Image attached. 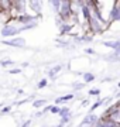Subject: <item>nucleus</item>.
Wrapping results in <instances>:
<instances>
[{"mask_svg": "<svg viewBox=\"0 0 120 127\" xmlns=\"http://www.w3.org/2000/svg\"><path fill=\"white\" fill-rule=\"evenodd\" d=\"M1 37L4 38H9V37H16L20 34V30H19V26L16 24H11V23H7L1 27V31H0Z\"/></svg>", "mask_w": 120, "mask_h": 127, "instance_id": "1", "label": "nucleus"}, {"mask_svg": "<svg viewBox=\"0 0 120 127\" xmlns=\"http://www.w3.org/2000/svg\"><path fill=\"white\" fill-rule=\"evenodd\" d=\"M40 16L41 14H35V16H30V14H21V16H17V17L14 18L16 21L19 24H21V26H26V24H30V23H34V21H37L38 18H40Z\"/></svg>", "mask_w": 120, "mask_h": 127, "instance_id": "2", "label": "nucleus"}, {"mask_svg": "<svg viewBox=\"0 0 120 127\" xmlns=\"http://www.w3.org/2000/svg\"><path fill=\"white\" fill-rule=\"evenodd\" d=\"M1 44L4 45H9V47H14V48H21V47L26 45V40L21 38V37H14L11 40H6V41H1Z\"/></svg>", "mask_w": 120, "mask_h": 127, "instance_id": "3", "label": "nucleus"}, {"mask_svg": "<svg viewBox=\"0 0 120 127\" xmlns=\"http://www.w3.org/2000/svg\"><path fill=\"white\" fill-rule=\"evenodd\" d=\"M97 120H99V117H97L96 114H93V113H89L86 114L85 117H83V120L81 122V126H90V127H95V124L97 123Z\"/></svg>", "mask_w": 120, "mask_h": 127, "instance_id": "4", "label": "nucleus"}, {"mask_svg": "<svg viewBox=\"0 0 120 127\" xmlns=\"http://www.w3.org/2000/svg\"><path fill=\"white\" fill-rule=\"evenodd\" d=\"M120 20V7H119V1H115V6L112 7L110 13H109V23L112 21H119Z\"/></svg>", "mask_w": 120, "mask_h": 127, "instance_id": "5", "label": "nucleus"}, {"mask_svg": "<svg viewBox=\"0 0 120 127\" xmlns=\"http://www.w3.org/2000/svg\"><path fill=\"white\" fill-rule=\"evenodd\" d=\"M105 47H109V48H113L115 52H119L120 51V41L119 40H115V41H103L102 42Z\"/></svg>", "mask_w": 120, "mask_h": 127, "instance_id": "6", "label": "nucleus"}, {"mask_svg": "<svg viewBox=\"0 0 120 127\" xmlns=\"http://www.w3.org/2000/svg\"><path fill=\"white\" fill-rule=\"evenodd\" d=\"M27 4L30 6V7H31V9L34 10V11H35V13H37V16H38L40 13H41V6H42L41 1H37V0H30Z\"/></svg>", "mask_w": 120, "mask_h": 127, "instance_id": "7", "label": "nucleus"}, {"mask_svg": "<svg viewBox=\"0 0 120 127\" xmlns=\"http://www.w3.org/2000/svg\"><path fill=\"white\" fill-rule=\"evenodd\" d=\"M72 27H74V24H72V23H62L60 26V34H61V35L68 34V32L72 30Z\"/></svg>", "mask_w": 120, "mask_h": 127, "instance_id": "8", "label": "nucleus"}, {"mask_svg": "<svg viewBox=\"0 0 120 127\" xmlns=\"http://www.w3.org/2000/svg\"><path fill=\"white\" fill-rule=\"evenodd\" d=\"M74 97H75L74 93H68V95H64V96H61V97H57L55 104L58 106L60 103H65V102H69V100H72Z\"/></svg>", "mask_w": 120, "mask_h": 127, "instance_id": "9", "label": "nucleus"}, {"mask_svg": "<svg viewBox=\"0 0 120 127\" xmlns=\"http://www.w3.org/2000/svg\"><path fill=\"white\" fill-rule=\"evenodd\" d=\"M61 69H62V65H55L52 69H50V71H48V76H50V78H54L57 73L61 71Z\"/></svg>", "mask_w": 120, "mask_h": 127, "instance_id": "10", "label": "nucleus"}, {"mask_svg": "<svg viewBox=\"0 0 120 127\" xmlns=\"http://www.w3.org/2000/svg\"><path fill=\"white\" fill-rule=\"evenodd\" d=\"M37 21H34V23H30V24H26V26H19V30L20 32L21 31H26V30H31V28H35L37 27Z\"/></svg>", "mask_w": 120, "mask_h": 127, "instance_id": "11", "label": "nucleus"}, {"mask_svg": "<svg viewBox=\"0 0 120 127\" xmlns=\"http://www.w3.org/2000/svg\"><path fill=\"white\" fill-rule=\"evenodd\" d=\"M95 75L90 72H86V73H83V83H89V82H93L95 81Z\"/></svg>", "mask_w": 120, "mask_h": 127, "instance_id": "12", "label": "nucleus"}, {"mask_svg": "<svg viewBox=\"0 0 120 127\" xmlns=\"http://www.w3.org/2000/svg\"><path fill=\"white\" fill-rule=\"evenodd\" d=\"M14 61L13 59H10V58H4V59H1L0 61V65L3 66V68H7V66H11V65H14Z\"/></svg>", "mask_w": 120, "mask_h": 127, "instance_id": "13", "label": "nucleus"}, {"mask_svg": "<svg viewBox=\"0 0 120 127\" xmlns=\"http://www.w3.org/2000/svg\"><path fill=\"white\" fill-rule=\"evenodd\" d=\"M58 114H60L61 117H65V116H69V114H71L69 107H66V106H62V107H60V112H58Z\"/></svg>", "mask_w": 120, "mask_h": 127, "instance_id": "14", "label": "nucleus"}, {"mask_svg": "<svg viewBox=\"0 0 120 127\" xmlns=\"http://www.w3.org/2000/svg\"><path fill=\"white\" fill-rule=\"evenodd\" d=\"M45 103H47V100H45V99H37V100H34V102H32V106H34L35 109H38V107L44 106Z\"/></svg>", "mask_w": 120, "mask_h": 127, "instance_id": "15", "label": "nucleus"}, {"mask_svg": "<svg viewBox=\"0 0 120 127\" xmlns=\"http://www.w3.org/2000/svg\"><path fill=\"white\" fill-rule=\"evenodd\" d=\"M50 4L52 6V9L55 10L57 13L60 11V7H61V1H60V0H51V1H50Z\"/></svg>", "mask_w": 120, "mask_h": 127, "instance_id": "16", "label": "nucleus"}, {"mask_svg": "<svg viewBox=\"0 0 120 127\" xmlns=\"http://www.w3.org/2000/svg\"><path fill=\"white\" fill-rule=\"evenodd\" d=\"M48 112L52 114H58V112H60V106H57V104H51L50 109H48Z\"/></svg>", "mask_w": 120, "mask_h": 127, "instance_id": "17", "label": "nucleus"}, {"mask_svg": "<svg viewBox=\"0 0 120 127\" xmlns=\"http://www.w3.org/2000/svg\"><path fill=\"white\" fill-rule=\"evenodd\" d=\"M103 102H105V99H99L97 102H95V103H93L92 106H90V112H93L95 109H97V107H99V106H100V104L103 103Z\"/></svg>", "mask_w": 120, "mask_h": 127, "instance_id": "18", "label": "nucleus"}, {"mask_svg": "<svg viewBox=\"0 0 120 127\" xmlns=\"http://www.w3.org/2000/svg\"><path fill=\"white\" fill-rule=\"evenodd\" d=\"M47 85H48V79H45V78H44V79H41V81L38 82L37 88H38V89H42V88H45Z\"/></svg>", "mask_w": 120, "mask_h": 127, "instance_id": "19", "label": "nucleus"}, {"mask_svg": "<svg viewBox=\"0 0 120 127\" xmlns=\"http://www.w3.org/2000/svg\"><path fill=\"white\" fill-rule=\"evenodd\" d=\"M72 88H74L75 91H81V89H83V88H85V83L76 82V83H74V85H72Z\"/></svg>", "mask_w": 120, "mask_h": 127, "instance_id": "20", "label": "nucleus"}, {"mask_svg": "<svg viewBox=\"0 0 120 127\" xmlns=\"http://www.w3.org/2000/svg\"><path fill=\"white\" fill-rule=\"evenodd\" d=\"M99 95H100V91L97 88H93V89L89 91V96H99Z\"/></svg>", "mask_w": 120, "mask_h": 127, "instance_id": "21", "label": "nucleus"}, {"mask_svg": "<svg viewBox=\"0 0 120 127\" xmlns=\"http://www.w3.org/2000/svg\"><path fill=\"white\" fill-rule=\"evenodd\" d=\"M10 110H11V106H3V109L0 110V113L4 114V113H10Z\"/></svg>", "mask_w": 120, "mask_h": 127, "instance_id": "22", "label": "nucleus"}, {"mask_svg": "<svg viewBox=\"0 0 120 127\" xmlns=\"http://www.w3.org/2000/svg\"><path fill=\"white\" fill-rule=\"evenodd\" d=\"M9 72L10 73H20V72H21V69H20V68H13V69H10Z\"/></svg>", "mask_w": 120, "mask_h": 127, "instance_id": "23", "label": "nucleus"}, {"mask_svg": "<svg viewBox=\"0 0 120 127\" xmlns=\"http://www.w3.org/2000/svg\"><path fill=\"white\" fill-rule=\"evenodd\" d=\"M85 52H86V54H89V55H93V54H95V50H93V48H86V50H85Z\"/></svg>", "mask_w": 120, "mask_h": 127, "instance_id": "24", "label": "nucleus"}, {"mask_svg": "<svg viewBox=\"0 0 120 127\" xmlns=\"http://www.w3.org/2000/svg\"><path fill=\"white\" fill-rule=\"evenodd\" d=\"M30 126H31V120H27V122L23 123V126L21 127H30Z\"/></svg>", "mask_w": 120, "mask_h": 127, "instance_id": "25", "label": "nucleus"}, {"mask_svg": "<svg viewBox=\"0 0 120 127\" xmlns=\"http://www.w3.org/2000/svg\"><path fill=\"white\" fill-rule=\"evenodd\" d=\"M78 127H83V126H81V124H79V126H78Z\"/></svg>", "mask_w": 120, "mask_h": 127, "instance_id": "26", "label": "nucleus"}]
</instances>
